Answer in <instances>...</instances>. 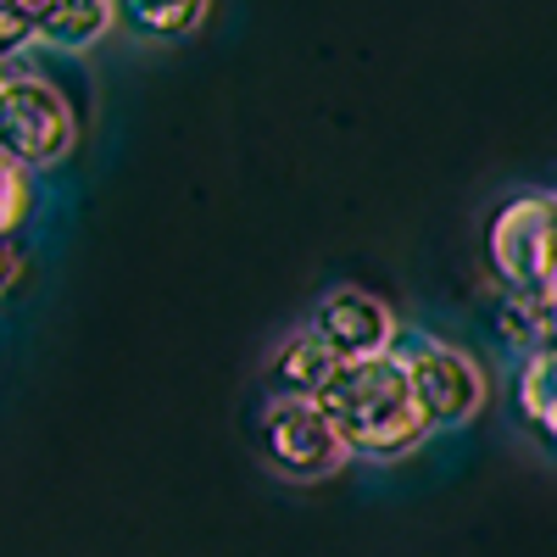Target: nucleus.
<instances>
[{
  "label": "nucleus",
  "mask_w": 557,
  "mask_h": 557,
  "mask_svg": "<svg viewBox=\"0 0 557 557\" xmlns=\"http://www.w3.org/2000/svg\"><path fill=\"white\" fill-rule=\"evenodd\" d=\"M23 273H28V251H23V240H0V301H7V296L23 285Z\"/></svg>",
  "instance_id": "ddd939ff"
},
{
  "label": "nucleus",
  "mask_w": 557,
  "mask_h": 557,
  "mask_svg": "<svg viewBox=\"0 0 557 557\" xmlns=\"http://www.w3.org/2000/svg\"><path fill=\"white\" fill-rule=\"evenodd\" d=\"M123 23L117 7L107 0H67V7H39V23H34V45L45 51H67V57H84Z\"/></svg>",
  "instance_id": "0eeeda50"
},
{
  "label": "nucleus",
  "mask_w": 557,
  "mask_h": 557,
  "mask_svg": "<svg viewBox=\"0 0 557 557\" xmlns=\"http://www.w3.org/2000/svg\"><path fill=\"white\" fill-rule=\"evenodd\" d=\"M312 341L330 351L335 362H368V357H391L401 346V318L391 312V301H380L362 285H335L307 318Z\"/></svg>",
  "instance_id": "423d86ee"
},
{
  "label": "nucleus",
  "mask_w": 557,
  "mask_h": 557,
  "mask_svg": "<svg viewBox=\"0 0 557 557\" xmlns=\"http://www.w3.org/2000/svg\"><path fill=\"white\" fill-rule=\"evenodd\" d=\"M39 212V184L28 168L0 157V240H17L23 223Z\"/></svg>",
  "instance_id": "9d476101"
},
{
  "label": "nucleus",
  "mask_w": 557,
  "mask_h": 557,
  "mask_svg": "<svg viewBox=\"0 0 557 557\" xmlns=\"http://www.w3.org/2000/svg\"><path fill=\"white\" fill-rule=\"evenodd\" d=\"M78 146V112L57 78L34 67H0V157L45 173L67 162Z\"/></svg>",
  "instance_id": "f03ea898"
},
{
  "label": "nucleus",
  "mask_w": 557,
  "mask_h": 557,
  "mask_svg": "<svg viewBox=\"0 0 557 557\" xmlns=\"http://www.w3.org/2000/svg\"><path fill=\"white\" fill-rule=\"evenodd\" d=\"M39 7H0V67H17V57L34 45Z\"/></svg>",
  "instance_id": "f8f14e48"
},
{
  "label": "nucleus",
  "mask_w": 557,
  "mask_h": 557,
  "mask_svg": "<svg viewBox=\"0 0 557 557\" xmlns=\"http://www.w3.org/2000/svg\"><path fill=\"white\" fill-rule=\"evenodd\" d=\"M485 257L502 296H552L557 290V190L507 196L491 212Z\"/></svg>",
  "instance_id": "7ed1b4c3"
},
{
  "label": "nucleus",
  "mask_w": 557,
  "mask_h": 557,
  "mask_svg": "<svg viewBox=\"0 0 557 557\" xmlns=\"http://www.w3.org/2000/svg\"><path fill=\"white\" fill-rule=\"evenodd\" d=\"M318 407L330 412L346 451L368 457V462H401L418 446H430V435H435L396 351L368 357V362H341L330 385L318 391Z\"/></svg>",
  "instance_id": "f257e3e1"
},
{
  "label": "nucleus",
  "mask_w": 557,
  "mask_h": 557,
  "mask_svg": "<svg viewBox=\"0 0 557 557\" xmlns=\"http://www.w3.org/2000/svg\"><path fill=\"white\" fill-rule=\"evenodd\" d=\"M335 368L341 362L323 351L312 341V330L301 323V330H290L285 341L273 346V357H268V396H318L323 385H330Z\"/></svg>",
  "instance_id": "6e6552de"
},
{
  "label": "nucleus",
  "mask_w": 557,
  "mask_h": 557,
  "mask_svg": "<svg viewBox=\"0 0 557 557\" xmlns=\"http://www.w3.org/2000/svg\"><path fill=\"white\" fill-rule=\"evenodd\" d=\"M396 357H401L407 380H412V396H418V407H424V418H430L435 435H441V430H462L469 418L485 412V401H491V374H485V362H480L469 346L407 330L401 346H396Z\"/></svg>",
  "instance_id": "20e7f679"
},
{
  "label": "nucleus",
  "mask_w": 557,
  "mask_h": 557,
  "mask_svg": "<svg viewBox=\"0 0 557 557\" xmlns=\"http://www.w3.org/2000/svg\"><path fill=\"white\" fill-rule=\"evenodd\" d=\"M513 396H519V412L524 424L557 446V341L519 357V374H513Z\"/></svg>",
  "instance_id": "1a4fd4ad"
},
{
  "label": "nucleus",
  "mask_w": 557,
  "mask_h": 557,
  "mask_svg": "<svg viewBox=\"0 0 557 557\" xmlns=\"http://www.w3.org/2000/svg\"><path fill=\"white\" fill-rule=\"evenodd\" d=\"M257 446L268 469L285 480H330L351 462L318 396H268L257 412Z\"/></svg>",
  "instance_id": "39448f33"
},
{
  "label": "nucleus",
  "mask_w": 557,
  "mask_h": 557,
  "mask_svg": "<svg viewBox=\"0 0 557 557\" xmlns=\"http://www.w3.org/2000/svg\"><path fill=\"white\" fill-rule=\"evenodd\" d=\"M207 17H212L207 7H123V23L151 39H178V34L201 28Z\"/></svg>",
  "instance_id": "9b49d317"
}]
</instances>
